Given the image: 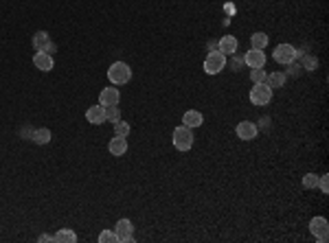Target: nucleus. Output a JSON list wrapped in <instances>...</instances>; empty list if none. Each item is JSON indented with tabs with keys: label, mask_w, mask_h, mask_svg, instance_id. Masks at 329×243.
I'll return each instance as SVG.
<instances>
[{
	"label": "nucleus",
	"mask_w": 329,
	"mask_h": 243,
	"mask_svg": "<svg viewBox=\"0 0 329 243\" xmlns=\"http://www.w3.org/2000/svg\"><path fill=\"white\" fill-rule=\"evenodd\" d=\"M108 79L112 86H125L132 79V68L125 62H114L108 68Z\"/></svg>",
	"instance_id": "nucleus-1"
},
{
	"label": "nucleus",
	"mask_w": 329,
	"mask_h": 243,
	"mask_svg": "<svg viewBox=\"0 0 329 243\" xmlns=\"http://www.w3.org/2000/svg\"><path fill=\"white\" fill-rule=\"evenodd\" d=\"M193 140H195L193 131H191L186 125H178L171 134V142L178 151H189V149L193 147Z\"/></svg>",
	"instance_id": "nucleus-2"
},
{
	"label": "nucleus",
	"mask_w": 329,
	"mask_h": 243,
	"mask_svg": "<svg viewBox=\"0 0 329 243\" xmlns=\"http://www.w3.org/2000/svg\"><path fill=\"white\" fill-rule=\"evenodd\" d=\"M226 68V55L219 51H211L204 59V73L206 75H219Z\"/></svg>",
	"instance_id": "nucleus-3"
},
{
	"label": "nucleus",
	"mask_w": 329,
	"mask_h": 243,
	"mask_svg": "<svg viewBox=\"0 0 329 243\" xmlns=\"http://www.w3.org/2000/svg\"><path fill=\"white\" fill-rule=\"evenodd\" d=\"M272 101V88L266 84H252L250 90V103L252 106H268Z\"/></svg>",
	"instance_id": "nucleus-4"
},
{
	"label": "nucleus",
	"mask_w": 329,
	"mask_h": 243,
	"mask_svg": "<svg viewBox=\"0 0 329 243\" xmlns=\"http://www.w3.org/2000/svg\"><path fill=\"white\" fill-rule=\"evenodd\" d=\"M272 57H274V62H277V64L288 66V64H292L294 59L299 57V51H296L292 44H279V46L274 48Z\"/></svg>",
	"instance_id": "nucleus-5"
},
{
	"label": "nucleus",
	"mask_w": 329,
	"mask_h": 243,
	"mask_svg": "<svg viewBox=\"0 0 329 243\" xmlns=\"http://www.w3.org/2000/svg\"><path fill=\"white\" fill-rule=\"evenodd\" d=\"M114 235H117L119 243H132L134 241V224L130 219H119L117 226H114Z\"/></svg>",
	"instance_id": "nucleus-6"
},
{
	"label": "nucleus",
	"mask_w": 329,
	"mask_h": 243,
	"mask_svg": "<svg viewBox=\"0 0 329 243\" xmlns=\"http://www.w3.org/2000/svg\"><path fill=\"white\" fill-rule=\"evenodd\" d=\"M310 233L316 237V241L325 243L327 237H329V224H327V219L325 217H314L310 222Z\"/></svg>",
	"instance_id": "nucleus-7"
},
{
	"label": "nucleus",
	"mask_w": 329,
	"mask_h": 243,
	"mask_svg": "<svg viewBox=\"0 0 329 243\" xmlns=\"http://www.w3.org/2000/svg\"><path fill=\"white\" fill-rule=\"evenodd\" d=\"M33 48H35V53L37 51H42V53H48V55H53L55 53V44L51 42V37H48V33L46 31H37L35 35H33Z\"/></svg>",
	"instance_id": "nucleus-8"
},
{
	"label": "nucleus",
	"mask_w": 329,
	"mask_h": 243,
	"mask_svg": "<svg viewBox=\"0 0 329 243\" xmlns=\"http://www.w3.org/2000/svg\"><path fill=\"white\" fill-rule=\"evenodd\" d=\"M244 64L250 66V68H263L266 66V53L259 51V48H250L244 55Z\"/></svg>",
	"instance_id": "nucleus-9"
},
{
	"label": "nucleus",
	"mask_w": 329,
	"mask_h": 243,
	"mask_svg": "<svg viewBox=\"0 0 329 243\" xmlns=\"http://www.w3.org/2000/svg\"><path fill=\"white\" fill-rule=\"evenodd\" d=\"M33 64H35V68L37 70H42V73H51L53 70V55H48V53H42V51H37L35 55H33Z\"/></svg>",
	"instance_id": "nucleus-10"
},
{
	"label": "nucleus",
	"mask_w": 329,
	"mask_h": 243,
	"mask_svg": "<svg viewBox=\"0 0 329 243\" xmlns=\"http://www.w3.org/2000/svg\"><path fill=\"white\" fill-rule=\"evenodd\" d=\"M237 37L235 35H222L217 42V51L224 53L226 57H230V55H235V51H237Z\"/></svg>",
	"instance_id": "nucleus-11"
},
{
	"label": "nucleus",
	"mask_w": 329,
	"mask_h": 243,
	"mask_svg": "<svg viewBox=\"0 0 329 243\" xmlns=\"http://www.w3.org/2000/svg\"><path fill=\"white\" fill-rule=\"evenodd\" d=\"M237 136H239V140H255V136H257V125L255 123H250V121H241V123H237Z\"/></svg>",
	"instance_id": "nucleus-12"
},
{
	"label": "nucleus",
	"mask_w": 329,
	"mask_h": 243,
	"mask_svg": "<svg viewBox=\"0 0 329 243\" xmlns=\"http://www.w3.org/2000/svg\"><path fill=\"white\" fill-rule=\"evenodd\" d=\"M119 90L117 88H103L99 95V106H119Z\"/></svg>",
	"instance_id": "nucleus-13"
},
{
	"label": "nucleus",
	"mask_w": 329,
	"mask_h": 243,
	"mask_svg": "<svg viewBox=\"0 0 329 243\" xmlns=\"http://www.w3.org/2000/svg\"><path fill=\"white\" fill-rule=\"evenodd\" d=\"M86 121L90 125H103L106 117H103V106H90L86 110Z\"/></svg>",
	"instance_id": "nucleus-14"
},
{
	"label": "nucleus",
	"mask_w": 329,
	"mask_h": 243,
	"mask_svg": "<svg viewBox=\"0 0 329 243\" xmlns=\"http://www.w3.org/2000/svg\"><path fill=\"white\" fill-rule=\"evenodd\" d=\"M202 123H204V117H202V112H197V110H189V112H184L182 125H186L189 129H195V127H200Z\"/></svg>",
	"instance_id": "nucleus-15"
},
{
	"label": "nucleus",
	"mask_w": 329,
	"mask_h": 243,
	"mask_svg": "<svg viewBox=\"0 0 329 243\" xmlns=\"http://www.w3.org/2000/svg\"><path fill=\"white\" fill-rule=\"evenodd\" d=\"M108 151L112 153V156H123V153L128 151V140H125L123 136H114L112 140L108 142Z\"/></svg>",
	"instance_id": "nucleus-16"
},
{
	"label": "nucleus",
	"mask_w": 329,
	"mask_h": 243,
	"mask_svg": "<svg viewBox=\"0 0 329 243\" xmlns=\"http://www.w3.org/2000/svg\"><path fill=\"white\" fill-rule=\"evenodd\" d=\"M31 140L35 142V145H48V142L53 140V134H51V129H48V127H40V129L33 131Z\"/></svg>",
	"instance_id": "nucleus-17"
},
{
	"label": "nucleus",
	"mask_w": 329,
	"mask_h": 243,
	"mask_svg": "<svg viewBox=\"0 0 329 243\" xmlns=\"http://www.w3.org/2000/svg\"><path fill=\"white\" fill-rule=\"evenodd\" d=\"M53 241L55 243H75L77 241V235L70 228H62V230H57V233L53 235Z\"/></svg>",
	"instance_id": "nucleus-18"
},
{
	"label": "nucleus",
	"mask_w": 329,
	"mask_h": 243,
	"mask_svg": "<svg viewBox=\"0 0 329 243\" xmlns=\"http://www.w3.org/2000/svg\"><path fill=\"white\" fill-rule=\"evenodd\" d=\"M250 46H252V48H259V51H266V46H268V35H266V33H261V31L252 33V35H250Z\"/></svg>",
	"instance_id": "nucleus-19"
},
{
	"label": "nucleus",
	"mask_w": 329,
	"mask_h": 243,
	"mask_svg": "<svg viewBox=\"0 0 329 243\" xmlns=\"http://www.w3.org/2000/svg\"><path fill=\"white\" fill-rule=\"evenodd\" d=\"M283 84H285V75L283 73H270L266 77V86L268 88H283Z\"/></svg>",
	"instance_id": "nucleus-20"
},
{
	"label": "nucleus",
	"mask_w": 329,
	"mask_h": 243,
	"mask_svg": "<svg viewBox=\"0 0 329 243\" xmlns=\"http://www.w3.org/2000/svg\"><path fill=\"white\" fill-rule=\"evenodd\" d=\"M103 117H106V121H110V123H117L121 119V112H119L117 106H103Z\"/></svg>",
	"instance_id": "nucleus-21"
},
{
	"label": "nucleus",
	"mask_w": 329,
	"mask_h": 243,
	"mask_svg": "<svg viewBox=\"0 0 329 243\" xmlns=\"http://www.w3.org/2000/svg\"><path fill=\"white\" fill-rule=\"evenodd\" d=\"M130 123H125V121H117V123H114V136H123V138H128V134H130Z\"/></svg>",
	"instance_id": "nucleus-22"
},
{
	"label": "nucleus",
	"mask_w": 329,
	"mask_h": 243,
	"mask_svg": "<svg viewBox=\"0 0 329 243\" xmlns=\"http://www.w3.org/2000/svg\"><path fill=\"white\" fill-rule=\"evenodd\" d=\"M266 77H268V73L263 68H252L250 70V81L252 84H266Z\"/></svg>",
	"instance_id": "nucleus-23"
},
{
	"label": "nucleus",
	"mask_w": 329,
	"mask_h": 243,
	"mask_svg": "<svg viewBox=\"0 0 329 243\" xmlns=\"http://www.w3.org/2000/svg\"><path fill=\"white\" fill-rule=\"evenodd\" d=\"M303 186L305 189H316L318 186V175L316 173H305L303 175Z\"/></svg>",
	"instance_id": "nucleus-24"
},
{
	"label": "nucleus",
	"mask_w": 329,
	"mask_h": 243,
	"mask_svg": "<svg viewBox=\"0 0 329 243\" xmlns=\"http://www.w3.org/2000/svg\"><path fill=\"white\" fill-rule=\"evenodd\" d=\"M99 241H101V243H119L114 230H103V233L99 235Z\"/></svg>",
	"instance_id": "nucleus-25"
},
{
	"label": "nucleus",
	"mask_w": 329,
	"mask_h": 243,
	"mask_svg": "<svg viewBox=\"0 0 329 243\" xmlns=\"http://www.w3.org/2000/svg\"><path fill=\"white\" fill-rule=\"evenodd\" d=\"M316 189H321V193H329V175L325 173V175H321V178H318V186Z\"/></svg>",
	"instance_id": "nucleus-26"
},
{
	"label": "nucleus",
	"mask_w": 329,
	"mask_h": 243,
	"mask_svg": "<svg viewBox=\"0 0 329 243\" xmlns=\"http://www.w3.org/2000/svg\"><path fill=\"white\" fill-rule=\"evenodd\" d=\"M316 68V59L312 57V55H307L305 57V70H314Z\"/></svg>",
	"instance_id": "nucleus-27"
},
{
	"label": "nucleus",
	"mask_w": 329,
	"mask_h": 243,
	"mask_svg": "<svg viewBox=\"0 0 329 243\" xmlns=\"http://www.w3.org/2000/svg\"><path fill=\"white\" fill-rule=\"evenodd\" d=\"M288 66H290V75H296V73L301 70V68H296V66H294V62H292V64H288Z\"/></svg>",
	"instance_id": "nucleus-28"
},
{
	"label": "nucleus",
	"mask_w": 329,
	"mask_h": 243,
	"mask_svg": "<svg viewBox=\"0 0 329 243\" xmlns=\"http://www.w3.org/2000/svg\"><path fill=\"white\" fill-rule=\"evenodd\" d=\"M40 241H42V243H44V241H53V237H51V235H42Z\"/></svg>",
	"instance_id": "nucleus-29"
}]
</instances>
